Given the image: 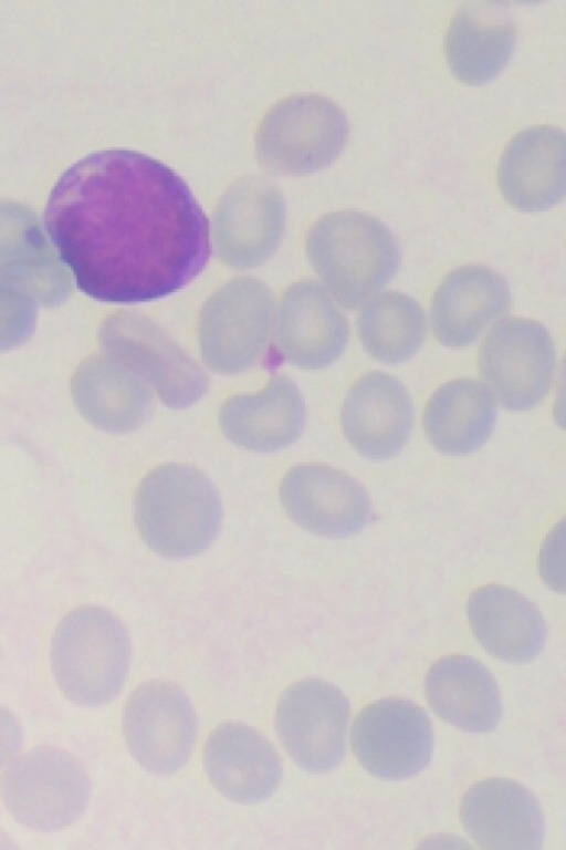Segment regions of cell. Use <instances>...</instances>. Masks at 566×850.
I'll return each instance as SVG.
<instances>
[{"instance_id":"cell-1","label":"cell","mask_w":566,"mask_h":850,"mask_svg":"<svg viewBox=\"0 0 566 850\" xmlns=\"http://www.w3.org/2000/svg\"><path fill=\"white\" fill-rule=\"evenodd\" d=\"M43 226L77 289L108 303L167 297L210 256L209 220L188 184L144 153L94 152L57 178Z\"/></svg>"},{"instance_id":"cell-2","label":"cell","mask_w":566,"mask_h":850,"mask_svg":"<svg viewBox=\"0 0 566 850\" xmlns=\"http://www.w3.org/2000/svg\"><path fill=\"white\" fill-rule=\"evenodd\" d=\"M222 518L219 494L200 469L166 464L149 471L135 497V520L145 543L168 558L191 557L216 538Z\"/></svg>"},{"instance_id":"cell-3","label":"cell","mask_w":566,"mask_h":850,"mask_svg":"<svg viewBox=\"0 0 566 850\" xmlns=\"http://www.w3.org/2000/svg\"><path fill=\"white\" fill-rule=\"evenodd\" d=\"M308 259L329 293L355 310L397 272L399 248L378 219L359 211L325 215L310 229Z\"/></svg>"},{"instance_id":"cell-4","label":"cell","mask_w":566,"mask_h":850,"mask_svg":"<svg viewBox=\"0 0 566 850\" xmlns=\"http://www.w3.org/2000/svg\"><path fill=\"white\" fill-rule=\"evenodd\" d=\"M130 662L129 636L115 614L97 605L70 611L55 629L51 667L73 703L102 706L120 692Z\"/></svg>"},{"instance_id":"cell-5","label":"cell","mask_w":566,"mask_h":850,"mask_svg":"<svg viewBox=\"0 0 566 850\" xmlns=\"http://www.w3.org/2000/svg\"><path fill=\"white\" fill-rule=\"evenodd\" d=\"M88 775L80 760L55 746L34 747L7 768L2 798L12 817L33 830L74 823L90 798Z\"/></svg>"},{"instance_id":"cell-6","label":"cell","mask_w":566,"mask_h":850,"mask_svg":"<svg viewBox=\"0 0 566 850\" xmlns=\"http://www.w3.org/2000/svg\"><path fill=\"white\" fill-rule=\"evenodd\" d=\"M347 135V120L337 104L319 95H296L266 113L256 152L263 166L274 173L304 175L329 165Z\"/></svg>"},{"instance_id":"cell-7","label":"cell","mask_w":566,"mask_h":850,"mask_svg":"<svg viewBox=\"0 0 566 850\" xmlns=\"http://www.w3.org/2000/svg\"><path fill=\"white\" fill-rule=\"evenodd\" d=\"M556 363L554 342L539 322L505 318L485 335L479 370L499 403L510 411H527L548 393Z\"/></svg>"},{"instance_id":"cell-8","label":"cell","mask_w":566,"mask_h":850,"mask_svg":"<svg viewBox=\"0 0 566 850\" xmlns=\"http://www.w3.org/2000/svg\"><path fill=\"white\" fill-rule=\"evenodd\" d=\"M123 734L130 755L144 769L174 774L188 761L197 737L191 702L175 683L147 681L126 701Z\"/></svg>"},{"instance_id":"cell-9","label":"cell","mask_w":566,"mask_h":850,"mask_svg":"<svg viewBox=\"0 0 566 850\" xmlns=\"http://www.w3.org/2000/svg\"><path fill=\"white\" fill-rule=\"evenodd\" d=\"M348 717V701L336 686L321 678H305L283 692L276 729L283 747L302 769L325 773L343 758Z\"/></svg>"},{"instance_id":"cell-10","label":"cell","mask_w":566,"mask_h":850,"mask_svg":"<svg viewBox=\"0 0 566 850\" xmlns=\"http://www.w3.org/2000/svg\"><path fill=\"white\" fill-rule=\"evenodd\" d=\"M353 751L360 765L381 779H405L422 770L432 751V730L417 704L387 698L367 705L352 729Z\"/></svg>"},{"instance_id":"cell-11","label":"cell","mask_w":566,"mask_h":850,"mask_svg":"<svg viewBox=\"0 0 566 850\" xmlns=\"http://www.w3.org/2000/svg\"><path fill=\"white\" fill-rule=\"evenodd\" d=\"M280 500L298 526L331 538L356 533L371 515L363 486L325 464H301L289 469L280 485Z\"/></svg>"},{"instance_id":"cell-12","label":"cell","mask_w":566,"mask_h":850,"mask_svg":"<svg viewBox=\"0 0 566 850\" xmlns=\"http://www.w3.org/2000/svg\"><path fill=\"white\" fill-rule=\"evenodd\" d=\"M274 336L284 360L303 370H318L342 354L348 325L326 289L316 281L303 280L284 292Z\"/></svg>"},{"instance_id":"cell-13","label":"cell","mask_w":566,"mask_h":850,"mask_svg":"<svg viewBox=\"0 0 566 850\" xmlns=\"http://www.w3.org/2000/svg\"><path fill=\"white\" fill-rule=\"evenodd\" d=\"M413 424L409 393L395 376L376 371L360 377L348 391L342 410L344 435L370 459L398 454Z\"/></svg>"},{"instance_id":"cell-14","label":"cell","mask_w":566,"mask_h":850,"mask_svg":"<svg viewBox=\"0 0 566 850\" xmlns=\"http://www.w3.org/2000/svg\"><path fill=\"white\" fill-rule=\"evenodd\" d=\"M461 820L482 849L536 850L543 841L539 802L509 779H486L472 786L462 799Z\"/></svg>"},{"instance_id":"cell-15","label":"cell","mask_w":566,"mask_h":850,"mask_svg":"<svg viewBox=\"0 0 566 850\" xmlns=\"http://www.w3.org/2000/svg\"><path fill=\"white\" fill-rule=\"evenodd\" d=\"M206 774L228 799L253 804L273 794L282 765L272 744L252 727L228 722L216 727L203 748Z\"/></svg>"},{"instance_id":"cell-16","label":"cell","mask_w":566,"mask_h":850,"mask_svg":"<svg viewBox=\"0 0 566 850\" xmlns=\"http://www.w3.org/2000/svg\"><path fill=\"white\" fill-rule=\"evenodd\" d=\"M504 199L522 211H541L566 196V133L551 126L517 134L497 170Z\"/></svg>"},{"instance_id":"cell-17","label":"cell","mask_w":566,"mask_h":850,"mask_svg":"<svg viewBox=\"0 0 566 850\" xmlns=\"http://www.w3.org/2000/svg\"><path fill=\"white\" fill-rule=\"evenodd\" d=\"M510 305V289L499 273L483 266L459 267L444 277L433 294L434 336L449 348L470 345Z\"/></svg>"},{"instance_id":"cell-18","label":"cell","mask_w":566,"mask_h":850,"mask_svg":"<svg viewBox=\"0 0 566 850\" xmlns=\"http://www.w3.org/2000/svg\"><path fill=\"white\" fill-rule=\"evenodd\" d=\"M471 630L494 657L524 663L542 650L546 626L539 610L520 592L500 584L476 589L468 602Z\"/></svg>"},{"instance_id":"cell-19","label":"cell","mask_w":566,"mask_h":850,"mask_svg":"<svg viewBox=\"0 0 566 850\" xmlns=\"http://www.w3.org/2000/svg\"><path fill=\"white\" fill-rule=\"evenodd\" d=\"M515 38L511 14L504 7L468 2L458 10L447 32V62L461 82L486 83L510 60Z\"/></svg>"},{"instance_id":"cell-20","label":"cell","mask_w":566,"mask_h":850,"mask_svg":"<svg viewBox=\"0 0 566 850\" xmlns=\"http://www.w3.org/2000/svg\"><path fill=\"white\" fill-rule=\"evenodd\" d=\"M304 419L302 395L285 375H274L262 392L237 397L222 412L229 438L255 452H274L293 444L303 431Z\"/></svg>"},{"instance_id":"cell-21","label":"cell","mask_w":566,"mask_h":850,"mask_svg":"<svg viewBox=\"0 0 566 850\" xmlns=\"http://www.w3.org/2000/svg\"><path fill=\"white\" fill-rule=\"evenodd\" d=\"M426 694L437 715L467 732H490L501 718L495 680L468 655H450L434 663L426 677Z\"/></svg>"},{"instance_id":"cell-22","label":"cell","mask_w":566,"mask_h":850,"mask_svg":"<svg viewBox=\"0 0 566 850\" xmlns=\"http://www.w3.org/2000/svg\"><path fill=\"white\" fill-rule=\"evenodd\" d=\"M496 417L493 393L473 379H457L441 385L423 411L429 442L450 455L471 453L491 435Z\"/></svg>"},{"instance_id":"cell-23","label":"cell","mask_w":566,"mask_h":850,"mask_svg":"<svg viewBox=\"0 0 566 850\" xmlns=\"http://www.w3.org/2000/svg\"><path fill=\"white\" fill-rule=\"evenodd\" d=\"M228 246L240 266H258L276 249L285 225V204L275 185L250 178L239 185L228 205Z\"/></svg>"},{"instance_id":"cell-24","label":"cell","mask_w":566,"mask_h":850,"mask_svg":"<svg viewBox=\"0 0 566 850\" xmlns=\"http://www.w3.org/2000/svg\"><path fill=\"white\" fill-rule=\"evenodd\" d=\"M422 308L411 297L387 290L373 296L361 309L357 331L367 353L379 362L409 360L426 336Z\"/></svg>"},{"instance_id":"cell-25","label":"cell","mask_w":566,"mask_h":850,"mask_svg":"<svg viewBox=\"0 0 566 850\" xmlns=\"http://www.w3.org/2000/svg\"><path fill=\"white\" fill-rule=\"evenodd\" d=\"M537 567L542 580L548 588L566 593V515L544 538Z\"/></svg>"},{"instance_id":"cell-26","label":"cell","mask_w":566,"mask_h":850,"mask_svg":"<svg viewBox=\"0 0 566 850\" xmlns=\"http://www.w3.org/2000/svg\"><path fill=\"white\" fill-rule=\"evenodd\" d=\"M553 414L557 425L566 429V354L560 365Z\"/></svg>"}]
</instances>
